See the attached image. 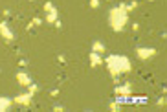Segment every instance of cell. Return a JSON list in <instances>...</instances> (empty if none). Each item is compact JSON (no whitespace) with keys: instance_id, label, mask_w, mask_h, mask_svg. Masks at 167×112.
<instances>
[{"instance_id":"7a4b0ae2","label":"cell","mask_w":167,"mask_h":112,"mask_svg":"<svg viewBox=\"0 0 167 112\" xmlns=\"http://www.w3.org/2000/svg\"><path fill=\"white\" fill-rule=\"evenodd\" d=\"M127 22H129V13L125 11V4H119L118 7H112L108 11V24L114 31H121Z\"/></svg>"},{"instance_id":"44dd1931","label":"cell","mask_w":167,"mask_h":112,"mask_svg":"<svg viewBox=\"0 0 167 112\" xmlns=\"http://www.w3.org/2000/svg\"><path fill=\"white\" fill-rule=\"evenodd\" d=\"M30 2H33V0H30Z\"/></svg>"},{"instance_id":"5bb4252c","label":"cell","mask_w":167,"mask_h":112,"mask_svg":"<svg viewBox=\"0 0 167 112\" xmlns=\"http://www.w3.org/2000/svg\"><path fill=\"white\" fill-rule=\"evenodd\" d=\"M28 88H30V90H28V92H31V94H35V92H37V90H39V86H37V85H33V83H31V85H30V86H28Z\"/></svg>"},{"instance_id":"277c9868","label":"cell","mask_w":167,"mask_h":112,"mask_svg":"<svg viewBox=\"0 0 167 112\" xmlns=\"http://www.w3.org/2000/svg\"><path fill=\"white\" fill-rule=\"evenodd\" d=\"M31 97H33V94H31V92H24V94H20V96H17V97L13 99V105L30 107V105H31Z\"/></svg>"},{"instance_id":"2e32d148","label":"cell","mask_w":167,"mask_h":112,"mask_svg":"<svg viewBox=\"0 0 167 112\" xmlns=\"http://www.w3.org/2000/svg\"><path fill=\"white\" fill-rule=\"evenodd\" d=\"M165 103H167V99L164 97V96H162V97L158 99V107H165Z\"/></svg>"},{"instance_id":"e0dca14e","label":"cell","mask_w":167,"mask_h":112,"mask_svg":"<svg viewBox=\"0 0 167 112\" xmlns=\"http://www.w3.org/2000/svg\"><path fill=\"white\" fill-rule=\"evenodd\" d=\"M31 22H33L35 26H40V24H42V20H40L39 17H35V19H33V20H31Z\"/></svg>"},{"instance_id":"8992f818","label":"cell","mask_w":167,"mask_h":112,"mask_svg":"<svg viewBox=\"0 0 167 112\" xmlns=\"http://www.w3.org/2000/svg\"><path fill=\"white\" fill-rule=\"evenodd\" d=\"M0 35H2V39H4L6 42H13V40H15V33L9 30V26H7L6 22H0Z\"/></svg>"},{"instance_id":"8fae6325","label":"cell","mask_w":167,"mask_h":112,"mask_svg":"<svg viewBox=\"0 0 167 112\" xmlns=\"http://www.w3.org/2000/svg\"><path fill=\"white\" fill-rule=\"evenodd\" d=\"M92 52H96V53H99V55H103V53L106 52V48H105V44H103V42H99V40H96V42H92Z\"/></svg>"},{"instance_id":"5b68a950","label":"cell","mask_w":167,"mask_h":112,"mask_svg":"<svg viewBox=\"0 0 167 112\" xmlns=\"http://www.w3.org/2000/svg\"><path fill=\"white\" fill-rule=\"evenodd\" d=\"M114 94L118 96V97H129V96H132V86L127 83V85H116V88H114Z\"/></svg>"},{"instance_id":"30bf717a","label":"cell","mask_w":167,"mask_h":112,"mask_svg":"<svg viewBox=\"0 0 167 112\" xmlns=\"http://www.w3.org/2000/svg\"><path fill=\"white\" fill-rule=\"evenodd\" d=\"M11 105H13V99H9V97H0V112H6L7 109H11Z\"/></svg>"},{"instance_id":"ba28073f","label":"cell","mask_w":167,"mask_h":112,"mask_svg":"<svg viewBox=\"0 0 167 112\" xmlns=\"http://www.w3.org/2000/svg\"><path fill=\"white\" fill-rule=\"evenodd\" d=\"M88 61H90V64H92V66H101V64L105 63V59H103V55H99V53H96V52H92V53L88 55Z\"/></svg>"},{"instance_id":"ffe728a7","label":"cell","mask_w":167,"mask_h":112,"mask_svg":"<svg viewBox=\"0 0 167 112\" xmlns=\"http://www.w3.org/2000/svg\"><path fill=\"white\" fill-rule=\"evenodd\" d=\"M149 2H152V0H149Z\"/></svg>"},{"instance_id":"6da1fadb","label":"cell","mask_w":167,"mask_h":112,"mask_svg":"<svg viewBox=\"0 0 167 112\" xmlns=\"http://www.w3.org/2000/svg\"><path fill=\"white\" fill-rule=\"evenodd\" d=\"M105 63L108 66V72L112 75V79H116L121 74H129L132 70V64H131L129 57H125V55H108L105 59Z\"/></svg>"},{"instance_id":"9c48e42d","label":"cell","mask_w":167,"mask_h":112,"mask_svg":"<svg viewBox=\"0 0 167 112\" xmlns=\"http://www.w3.org/2000/svg\"><path fill=\"white\" fill-rule=\"evenodd\" d=\"M57 20H59V11L53 7L52 11H48V13H46V22H48V24H55Z\"/></svg>"},{"instance_id":"4fadbf2b","label":"cell","mask_w":167,"mask_h":112,"mask_svg":"<svg viewBox=\"0 0 167 112\" xmlns=\"http://www.w3.org/2000/svg\"><path fill=\"white\" fill-rule=\"evenodd\" d=\"M108 109H110L112 112L119 110V103H118V101H114V103H110V105H108Z\"/></svg>"},{"instance_id":"9a60e30c","label":"cell","mask_w":167,"mask_h":112,"mask_svg":"<svg viewBox=\"0 0 167 112\" xmlns=\"http://www.w3.org/2000/svg\"><path fill=\"white\" fill-rule=\"evenodd\" d=\"M90 7H92V9L99 7V0H90Z\"/></svg>"},{"instance_id":"ac0fdd59","label":"cell","mask_w":167,"mask_h":112,"mask_svg":"<svg viewBox=\"0 0 167 112\" xmlns=\"http://www.w3.org/2000/svg\"><path fill=\"white\" fill-rule=\"evenodd\" d=\"M33 28H35V24H33V22H30V24L26 26V30H28V31H30V30H33Z\"/></svg>"},{"instance_id":"7c38bea8","label":"cell","mask_w":167,"mask_h":112,"mask_svg":"<svg viewBox=\"0 0 167 112\" xmlns=\"http://www.w3.org/2000/svg\"><path fill=\"white\" fill-rule=\"evenodd\" d=\"M42 9H44V13H48V11L53 9V4H52V2H44V7H42Z\"/></svg>"},{"instance_id":"3957f363","label":"cell","mask_w":167,"mask_h":112,"mask_svg":"<svg viewBox=\"0 0 167 112\" xmlns=\"http://www.w3.org/2000/svg\"><path fill=\"white\" fill-rule=\"evenodd\" d=\"M136 55H138L140 61L145 63V61H151V59L156 55V50H154V48H138V50H136Z\"/></svg>"},{"instance_id":"52a82bcc","label":"cell","mask_w":167,"mask_h":112,"mask_svg":"<svg viewBox=\"0 0 167 112\" xmlns=\"http://www.w3.org/2000/svg\"><path fill=\"white\" fill-rule=\"evenodd\" d=\"M15 77H17V83L20 85V86H30L31 85V77H30V74H26V72H17L15 74Z\"/></svg>"},{"instance_id":"d6986e66","label":"cell","mask_w":167,"mask_h":112,"mask_svg":"<svg viewBox=\"0 0 167 112\" xmlns=\"http://www.w3.org/2000/svg\"><path fill=\"white\" fill-rule=\"evenodd\" d=\"M53 110H55V112H63V110H65V107H53Z\"/></svg>"}]
</instances>
